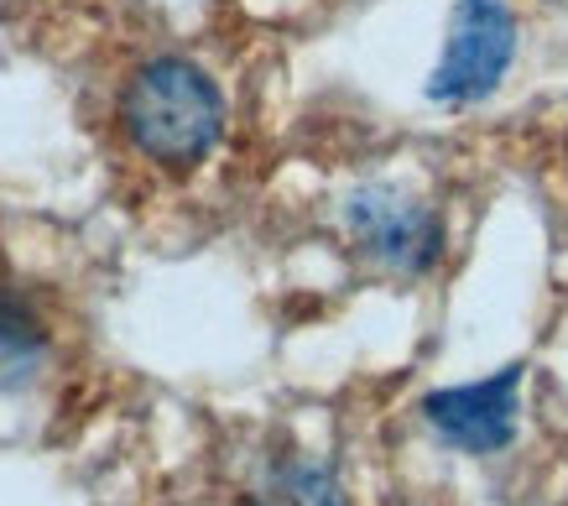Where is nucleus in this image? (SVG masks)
Wrapping results in <instances>:
<instances>
[{"label":"nucleus","mask_w":568,"mask_h":506,"mask_svg":"<svg viewBox=\"0 0 568 506\" xmlns=\"http://www.w3.org/2000/svg\"><path fill=\"white\" fill-rule=\"evenodd\" d=\"M115 121L141 162L162 173H193L220 146L230 115L209 69L183 53H156L125 79Z\"/></svg>","instance_id":"f257e3e1"},{"label":"nucleus","mask_w":568,"mask_h":506,"mask_svg":"<svg viewBox=\"0 0 568 506\" xmlns=\"http://www.w3.org/2000/svg\"><path fill=\"white\" fill-rule=\"evenodd\" d=\"M345 230L365 256L386 272L423 277L444 256V214L402 189L371 183L345 199Z\"/></svg>","instance_id":"f03ea898"},{"label":"nucleus","mask_w":568,"mask_h":506,"mask_svg":"<svg viewBox=\"0 0 568 506\" xmlns=\"http://www.w3.org/2000/svg\"><path fill=\"white\" fill-rule=\"evenodd\" d=\"M517 53V17L506 0H459L448 32L444 69L433 73L428 94L438 105H475L500 84Z\"/></svg>","instance_id":"7ed1b4c3"},{"label":"nucleus","mask_w":568,"mask_h":506,"mask_svg":"<svg viewBox=\"0 0 568 506\" xmlns=\"http://www.w3.org/2000/svg\"><path fill=\"white\" fill-rule=\"evenodd\" d=\"M527 366H506L480 386H448L423 402V413L448 444H459L469 454H490L500 444H511L517 434V386Z\"/></svg>","instance_id":"20e7f679"},{"label":"nucleus","mask_w":568,"mask_h":506,"mask_svg":"<svg viewBox=\"0 0 568 506\" xmlns=\"http://www.w3.org/2000/svg\"><path fill=\"white\" fill-rule=\"evenodd\" d=\"M42 366H48V324L21 293L0 287V392L37 382Z\"/></svg>","instance_id":"39448f33"},{"label":"nucleus","mask_w":568,"mask_h":506,"mask_svg":"<svg viewBox=\"0 0 568 506\" xmlns=\"http://www.w3.org/2000/svg\"><path fill=\"white\" fill-rule=\"evenodd\" d=\"M251 506H345L339 486H334V475L318 470V465H282L272 470V480L256 490V502Z\"/></svg>","instance_id":"423d86ee"}]
</instances>
